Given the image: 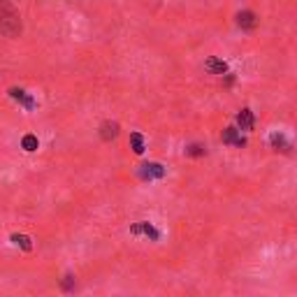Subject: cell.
<instances>
[{"instance_id":"cell-14","label":"cell","mask_w":297,"mask_h":297,"mask_svg":"<svg viewBox=\"0 0 297 297\" xmlns=\"http://www.w3.org/2000/svg\"><path fill=\"white\" fill-rule=\"evenodd\" d=\"M74 285H77V281H74L72 274H65V276L61 279V290H63V292H72V290H74Z\"/></svg>"},{"instance_id":"cell-11","label":"cell","mask_w":297,"mask_h":297,"mask_svg":"<svg viewBox=\"0 0 297 297\" xmlns=\"http://www.w3.org/2000/svg\"><path fill=\"white\" fill-rule=\"evenodd\" d=\"M10 239H12V242L17 244V246H21L24 251H31V249H33V239H31L28 235H19V232H14V235L10 237Z\"/></svg>"},{"instance_id":"cell-10","label":"cell","mask_w":297,"mask_h":297,"mask_svg":"<svg viewBox=\"0 0 297 297\" xmlns=\"http://www.w3.org/2000/svg\"><path fill=\"white\" fill-rule=\"evenodd\" d=\"M237 123H239V128H242V130H253V126H255L253 112L244 107V110L237 114Z\"/></svg>"},{"instance_id":"cell-12","label":"cell","mask_w":297,"mask_h":297,"mask_svg":"<svg viewBox=\"0 0 297 297\" xmlns=\"http://www.w3.org/2000/svg\"><path fill=\"white\" fill-rule=\"evenodd\" d=\"M205 153H207V146L200 144V142H193V144L186 146V156H190V158H200Z\"/></svg>"},{"instance_id":"cell-13","label":"cell","mask_w":297,"mask_h":297,"mask_svg":"<svg viewBox=\"0 0 297 297\" xmlns=\"http://www.w3.org/2000/svg\"><path fill=\"white\" fill-rule=\"evenodd\" d=\"M130 149L135 153H144V137L140 133H133L130 135Z\"/></svg>"},{"instance_id":"cell-1","label":"cell","mask_w":297,"mask_h":297,"mask_svg":"<svg viewBox=\"0 0 297 297\" xmlns=\"http://www.w3.org/2000/svg\"><path fill=\"white\" fill-rule=\"evenodd\" d=\"M24 31V24H21V14L19 10L7 3V0H0V33L5 37H19Z\"/></svg>"},{"instance_id":"cell-6","label":"cell","mask_w":297,"mask_h":297,"mask_svg":"<svg viewBox=\"0 0 297 297\" xmlns=\"http://www.w3.org/2000/svg\"><path fill=\"white\" fill-rule=\"evenodd\" d=\"M221 140H223V144H232V146H239V149H242V146H246V140H244L242 135H239V130H237V128H225L223 137H221Z\"/></svg>"},{"instance_id":"cell-8","label":"cell","mask_w":297,"mask_h":297,"mask_svg":"<svg viewBox=\"0 0 297 297\" xmlns=\"http://www.w3.org/2000/svg\"><path fill=\"white\" fill-rule=\"evenodd\" d=\"M205 70L212 74H228V63L216 58V56H209L205 61Z\"/></svg>"},{"instance_id":"cell-9","label":"cell","mask_w":297,"mask_h":297,"mask_svg":"<svg viewBox=\"0 0 297 297\" xmlns=\"http://www.w3.org/2000/svg\"><path fill=\"white\" fill-rule=\"evenodd\" d=\"M269 144H272V149H276V151H283V153H288L292 149V144L285 140L281 133H272V135H269Z\"/></svg>"},{"instance_id":"cell-15","label":"cell","mask_w":297,"mask_h":297,"mask_svg":"<svg viewBox=\"0 0 297 297\" xmlns=\"http://www.w3.org/2000/svg\"><path fill=\"white\" fill-rule=\"evenodd\" d=\"M37 144H40V142H37L35 135H26L24 140H21V146H24V151H35Z\"/></svg>"},{"instance_id":"cell-2","label":"cell","mask_w":297,"mask_h":297,"mask_svg":"<svg viewBox=\"0 0 297 297\" xmlns=\"http://www.w3.org/2000/svg\"><path fill=\"white\" fill-rule=\"evenodd\" d=\"M140 176L144 179V181L163 179V176H165V167L160 163H144V165H140Z\"/></svg>"},{"instance_id":"cell-3","label":"cell","mask_w":297,"mask_h":297,"mask_svg":"<svg viewBox=\"0 0 297 297\" xmlns=\"http://www.w3.org/2000/svg\"><path fill=\"white\" fill-rule=\"evenodd\" d=\"M130 232H133L135 237H140V235L149 237L151 242H158V239H160V232H158L151 223H146V221H140V223H135L133 228H130Z\"/></svg>"},{"instance_id":"cell-5","label":"cell","mask_w":297,"mask_h":297,"mask_svg":"<svg viewBox=\"0 0 297 297\" xmlns=\"http://www.w3.org/2000/svg\"><path fill=\"white\" fill-rule=\"evenodd\" d=\"M237 26H239L242 31H255V26H258V17H255V12H251V10H242V12L237 14Z\"/></svg>"},{"instance_id":"cell-4","label":"cell","mask_w":297,"mask_h":297,"mask_svg":"<svg viewBox=\"0 0 297 297\" xmlns=\"http://www.w3.org/2000/svg\"><path fill=\"white\" fill-rule=\"evenodd\" d=\"M10 97H14L19 105H24L28 112L35 110V105H37V103H35V97H33L31 93H26L24 88H17V86H12V88H10Z\"/></svg>"},{"instance_id":"cell-7","label":"cell","mask_w":297,"mask_h":297,"mask_svg":"<svg viewBox=\"0 0 297 297\" xmlns=\"http://www.w3.org/2000/svg\"><path fill=\"white\" fill-rule=\"evenodd\" d=\"M119 123L116 121H103L100 123V137H103L105 142H112V140H116L119 137Z\"/></svg>"}]
</instances>
